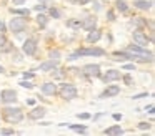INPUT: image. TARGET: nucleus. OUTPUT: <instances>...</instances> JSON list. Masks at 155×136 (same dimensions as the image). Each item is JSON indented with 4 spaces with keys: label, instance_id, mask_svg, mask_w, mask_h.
Wrapping results in <instances>:
<instances>
[{
    "label": "nucleus",
    "instance_id": "1",
    "mask_svg": "<svg viewBox=\"0 0 155 136\" xmlns=\"http://www.w3.org/2000/svg\"><path fill=\"white\" fill-rule=\"evenodd\" d=\"M4 118L8 123H18L24 119V113L20 108H5L4 109Z\"/></svg>",
    "mask_w": 155,
    "mask_h": 136
},
{
    "label": "nucleus",
    "instance_id": "2",
    "mask_svg": "<svg viewBox=\"0 0 155 136\" xmlns=\"http://www.w3.org/2000/svg\"><path fill=\"white\" fill-rule=\"evenodd\" d=\"M84 55H94V56H104L105 55V50H102V48H80V50H77L75 53H72L70 55V58L68 60H77L78 56H84Z\"/></svg>",
    "mask_w": 155,
    "mask_h": 136
},
{
    "label": "nucleus",
    "instance_id": "3",
    "mask_svg": "<svg viewBox=\"0 0 155 136\" xmlns=\"http://www.w3.org/2000/svg\"><path fill=\"white\" fill-rule=\"evenodd\" d=\"M8 27H10V32L20 33V32H24V30L27 28V20H25L24 17H15V18L10 20Z\"/></svg>",
    "mask_w": 155,
    "mask_h": 136
},
{
    "label": "nucleus",
    "instance_id": "4",
    "mask_svg": "<svg viewBox=\"0 0 155 136\" xmlns=\"http://www.w3.org/2000/svg\"><path fill=\"white\" fill-rule=\"evenodd\" d=\"M60 95L64 100H74L77 96V88L74 85H70V83H64L60 88Z\"/></svg>",
    "mask_w": 155,
    "mask_h": 136
},
{
    "label": "nucleus",
    "instance_id": "5",
    "mask_svg": "<svg viewBox=\"0 0 155 136\" xmlns=\"http://www.w3.org/2000/svg\"><path fill=\"white\" fill-rule=\"evenodd\" d=\"M24 53H27V55H35V52H37V40L34 38H28L24 42Z\"/></svg>",
    "mask_w": 155,
    "mask_h": 136
},
{
    "label": "nucleus",
    "instance_id": "6",
    "mask_svg": "<svg viewBox=\"0 0 155 136\" xmlns=\"http://www.w3.org/2000/svg\"><path fill=\"white\" fill-rule=\"evenodd\" d=\"M0 98H2L4 103H15L17 101V93H15L14 90H2Z\"/></svg>",
    "mask_w": 155,
    "mask_h": 136
},
{
    "label": "nucleus",
    "instance_id": "7",
    "mask_svg": "<svg viewBox=\"0 0 155 136\" xmlns=\"http://www.w3.org/2000/svg\"><path fill=\"white\" fill-rule=\"evenodd\" d=\"M134 42L137 43L138 46H143V48L148 45V38H147V35H145L143 32H140V30L134 32Z\"/></svg>",
    "mask_w": 155,
    "mask_h": 136
},
{
    "label": "nucleus",
    "instance_id": "8",
    "mask_svg": "<svg viewBox=\"0 0 155 136\" xmlns=\"http://www.w3.org/2000/svg\"><path fill=\"white\" fill-rule=\"evenodd\" d=\"M118 93H120V86H118V85H110V86H107V90H105V91L100 95V98H110V96H117Z\"/></svg>",
    "mask_w": 155,
    "mask_h": 136
},
{
    "label": "nucleus",
    "instance_id": "9",
    "mask_svg": "<svg viewBox=\"0 0 155 136\" xmlns=\"http://www.w3.org/2000/svg\"><path fill=\"white\" fill-rule=\"evenodd\" d=\"M45 113H47V109H45L44 106H37V108H34L28 113V118L30 119H42L45 116Z\"/></svg>",
    "mask_w": 155,
    "mask_h": 136
},
{
    "label": "nucleus",
    "instance_id": "10",
    "mask_svg": "<svg viewBox=\"0 0 155 136\" xmlns=\"http://www.w3.org/2000/svg\"><path fill=\"white\" fill-rule=\"evenodd\" d=\"M40 90H42V93H44V95H48V96H54L55 93H57V86H55V83H52V81L44 83Z\"/></svg>",
    "mask_w": 155,
    "mask_h": 136
},
{
    "label": "nucleus",
    "instance_id": "11",
    "mask_svg": "<svg viewBox=\"0 0 155 136\" xmlns=\"http://www.w3.org/2000/svg\"><path fill=\"white\" fill-rule=\"evenodd\" d=\"M95 25H97V17H95V15H88L87 18L82 22V27H84L85 30H88V32H90V30H94Z\"/></svg>",
    "mask_w": 155,
    "mask_h": 136
},
{
    "label": "nucleus",
    "instance_id": "12",
    "mask_svg": "<svg viewBox=\"0 0 155 136\" xmlns=\"http://www.w3.org/2000/svg\"><path fill=\"white\" fill-rule=\"evenodd\" d=\"M84 73L88 76H100V66L98 65H85Z\"/></svg>",
    "mask_w": 155,
    "mask_h": 136
},
{
    "label": "nucleus",
    "instance_id": "13",
    "mask_svg": "<svg viewBox=\"0 0 155 136\" xmlns=\"http://www.w3.org/2000/svg\"><path fill=\"white\" fill-rule=\"evenodd\" d=\"M120 78V73L117 71V70H108L107 73H105L104 76H102V80H104V83H110V81H115V80Z\"/></svg>",
    "mask_w": 155,
    "mask_h": 136
},
{
    "label": "nucleus",
    "instance_id": "14",
    "mask_svg": "<svg viewBox=\"0 0 155 136\" xmlns=\"http://www.w3.org/2000/svg\"><path fill=\"white\" fill-rule=\"evenodd\" d=\"M114 60H117V62L135 60V55H128V53H124V52H115V53H114Z\"/></svg>",
    "mask_w": 155,
    "mask_h": 136
},
{
    "label": "nucleus",
    "instance_id": "15",
    "mask_svg": "<svg viewBox=\"0 0 155 136\" xmlns=\"http://www.w3.org/2000/svg\"><path fill=\"white\" fill-rule=\"evenodd\" d=\"M102 38V33L98 32V30H90V32H88V36H87V42L88 43H95V42H98V40Z\"/></svg>",
    "mask_w": 155,
    "mask_h": 136
},
{
    "label": "nucleus",
    "instance_id": "16",
    "mask_svg": "<svg viewBox=\"0 0 155 136\" xmlns=\"http://www.w3.org/2000/svg\"><path fill=\"white\" fill-rule=\"evenodd\" d=\"M134 5L137 7V8H140V10H150L152 5H153V2H147V0H135Z\"/></svg>",
    "mask_w": 155,
    "mask_h": 136
},
{
    "label": "nucleus",
    "instance_id": "17",
    "mask_svg": "<svg viewBox=\"0 0 155 136\" xmlns=\"http://www.w3.org/2000/svg\"><path fill=\"white\" fill-rule=\"evenodd\" d=\"M57 66V60H50V62H45L40 65V71H52V70Z\"/></svg>",
    "mask_w": 155,
    "mask_h": 136
},
{
    "label": "nucleus",
    "instance_id": "18",
    "mask_svg": "<svg viewBox=\"0 0 155 136\" xmlns=\"http://www.w3.org/2000/svg\"><path fill=\"white\" fill-rule=\"evenodd\" d=\"M104 133H105V134H122L124 129L120 128V125H114V126H110V128H107Z\"/></svg>",
    "mask_w": 155,
    "mask_h": 136
},
{
    "label": "nucleus",
    "instance_id": "19",
    "mask_svg": "<svg viewBox=\"0 0 155 136\" xmlns=\"http://www.w3.org/2000/svg\"><path fill=\"white\" fill-rule=\"evenodd\" d=\"M10 12L12 13H18V15H22V17H28L30 10H28V8H12Z\"/></svg>",
    "mask_w": 155,
    "mask_h": 136
},
{
    "label": "nucleus",
    "instance_id": "20",
    "mask_svg": "<svg viewBox=\"0 0 155 136\" xmlns=\"http://www.w3.org/2000/svg\"><path fill=\"white\" fill-rule=\"evenodd\" d=\"M115 7H117V10H120V12H127V3H125V0H117L115 2Z\"/></svg>",
    "mask_w": 155,
    "mask_h": 136
},
{
    "label": "nucleus",
    "instance_id": "21",
    "mask_svg": "<svg viewBox=\"0 0 155 136\" xmlns=\"http://www.w3.org/2000/svg\"><path fill=\"white\" fill-rule=\"evenodd\" d=\"M67 27H70V28H80V27H82V22H80V20H77V18L68 20V22H67Z\"/></svg>",
    "mask_w": 155,
    "mask_h": 136
},
{
    "label": "nucleus",
    "instance_id": "22",
    "mask_svg": "<svg viewBox=\"0 0 155 136\" xmlns=\"http://www.w3.org/2000/svg\"><path fill=\"white\" fill-rule=\"evenodd\" d=\"M47 22H48V18L45 15H38L37 17V23L42 27V28H44V27H47Z\"/></svg>",
    "mask_w": 155,
    "mask_h": 136
},
{
    "label": "nucleus",
    "instance_id": "23",
    "mask_svg": "<svg viewBox=\"0 0 155 136\" xmlns=\"http://www.w3.org/2000/svg\"><path fill=\"white\" fill-rule=\"evenodd\" d=\"M48 58L50 60H60V52L58 50H50V53H48Z\"/></svg>",
    "mask_w": 155,
    "mask_h": 136
},
{
    "label": "nucleus",
    "instance_id": "24",
    "mask_svg": "<svg viewBox=\"0 0 155 136\" xmlns=\"http://www.w3.org/2000/svg\"><path fill=\"white\" fill-rule=\"evenodd\" d=\"M68 126H70L72 129H75V131H80V133L87 131V128H85V126H80V125H68Z\"/></svg>",
    "mask_w": 155,
    "mask_h": 136
},
{
    "label": "nucleus",
    "instance_id": "25",
    "mask_svg": "<svg viewBox=\"0 0 155 136\" xmlns=\"http://www.w3.org/2000/svg\"><path fill=\"white\" fill-rule=\"evenodd\" d=\"M50 15L54 17V18H60V10H57V8H50Z\"/></svg>",
    "mask_w": 155,
    "mask_h": 136
},
{
    "label": "nucleus",
    "instance_id": "26",
    "mask_svg": "<svg viewBox=\"0 0 155 136\" xmlns=\"http://www.w3.org/2000/svg\"><path fill=\"white\" fill-rule=\"evenodd\" d=\"M150 123H147V121H142L140 123V125H138V128H140V129H150Z\"/></svg>",
    "mask_w": 155,
    "mask_h": 136
},
{
    "label": "nucleus",
    "instance_id": "27",
    "mask_svg": "<svg viewBox=\"0 0 155 136\" xmlns=\"http://www.w3.org/2000/svg\"><path fill=\"white\" fill-rule=\"evenodd\" d=\"M124 81H125V85H134V80H132L130 75H125L124 76Z\"/></svg>",
    "mask_w": 155,
    "mask_h": 136
},
{
    "label": "nucleus",
    "instance_id": "28",
    "mask_svg": "<svg viewBox=\"0 0 155 136\" xmlns=\"http://www.w3.org/2000/svg\"><path fill=\"white\" fill-rule=\"evenodd\" d=\"M20 86H24V88H28V90L34 88V85H32L30 81H20Z\"/></svg>",
    "mask_w": 155,
    "mask_h": 136
},
{
    "label": "nucleus",
    "instance_id": "29",
    "mask_svg": "<svg viewBox=\"0 0 155 136\" xmlns=\"http://www.w3.org/2000/svg\"><path fill=\"white\" fill-rule=\"evenodd\" d=\"M72 2H74V3H78V5H87L90 0H72Z\"/></svg>",
    "mask_w": 155,
    "mask_h": 136
},
{
    "label": "nucleus",
    "instance_id": "30",
    "mask_svg": "<svg viewBox=\"0 0 155 136\" xmlns=\"http://www.w3.org/2000/svg\"><path fill=\"white\" fill-rule=\"evenodd\" d=\"M78 118H80V119H88V118H90V113H80Z\"/></svg>",
    "mask_w": 155,
    "mask_h": 136
},
{
    "label": "nucleus",
    "instance_id": "31",
    "mask_svg": "<svg viewBox=\"0 0 155 136\" xmlns=\"http://www.w3.org/2000/svg\"><path fill=\"white\" fill-rule=\"evenodd\" d=\"M107 17H108V20H110V22H112V20H115V13L112 12V10H108V12H107Z\"/></svg>",
    "mask_w": 155,
    "mask_h": 136
},
{
    "label": "nucleus",
    "instance_id": "32",
    "mask_svg": "<svg viewBox=\"0 0 155 136\" xmlns=\"http://www.w3.org/2000/svg\"><path fill=\"white\" fill-rule=\"evenodd\" d=\"M2 134H14V129H0Z\"/></svg>",
    "mask_w": 155,
    "mask_h": 136
},
{
    "label": "nucleus",
    "instance_id": "33",
    "mask_svg": "<svg viewBox=\"0 0 155 136\" xmlns=\"http://www.w3.org/2000/svg\"><path fill=\"white\" fill-rule=\"evenodd\" d=\"M147 96V93H142V95H135V96H132L134 100H140V98H145Z\"/></svg>",
    "mask_w": 155,
    "mask_h": 136
},
{
    "label": "nucleus",
    "instance_id": "34",
    "mask_svg": "<svg viewBox=\"0 0 155 136\" xmlns=\"http://www.w3.org/2000/svg\"><path fill=\"white\" fill-rule=\"evenodd\" d=\"M5 43H7V40H5V36H4V35H0V46H4Z\"/></svg>",
    "mask_w": 155,
    "mask_h": 136
},
{
    "label": "nucleus",
    "instance_id": "35",
    "mask_svg": "<svg viewBox=\"0 0 155 136\" xmlns=\"http://www.w3.org/2000/svg\"><path fill=\"white\" fill-rule=\"evenodd\" d=\"M27 0H14V5H24Z\"/></svg>",
    "mask_w": 155,
    "mask_h": 136
},
{
    "label": "nucleus",
    "instance_id": "36",
    "mask_svg": "<svg viewBox=\"0 0 155 136\" xmlns=\"http://www.w3.org/2000/svg\"><path fill=\"white\" fill-rule=\"evenodd\" d=\"M24 76H25V78H34V73H30V71L27 73V71H25V73H24Z\"/></svg>",
    "mask_w": 155,
    "mask_h": 136
},
{
    "label": "nucleus",
    "instance_id": "37",
    "mask_svg": "<svg viewBox=\"0 0 155 136\" xmlns=\"http://www.w3.org/2000/svg\"><path fill=\"white\" fill-rule=\"evenodd\" d=\"M125 70H135V65H124Z\"/></svg>",
    "mask_w": 155,
    "mask_h": 136
},
{
    "label": "nucleus",
    "instance_id": "38",
    "mask_svg": "<svg viewBox=\"0 0 155 136\" xmlns=\"http://www.w3.org/2000/svg\"><path fill=\"white\" fill-rule=\"evenodd\" d=\"M114 119H117V121H118V119H122V115H118V113H115V115H114Z\"/></svg>",
    "mask_w": 155,
    "mask_h": 136
},
{
    "label": "nucleus",
    "instance_id": "39",
    "mask_svg": "<svg viewBox=\"0 0 155 136\" xmlns=\"http://www.w3.org/2000/svg\"><path fill=\"white\" fill-rule=\"evenodd\" d=\"M27 103H28V105H35V100L30 98V100H27Z\"/></svg>",
    "mask_w": 155,
    "mask_h": 136
},
{
    "label": "nucleus",
    "instance_id": "40",
    "mask_svg": "<svg viewBox=\"0 0 155 136\" xmlns=\"http://www.w3.org/2000/svg\"><path fill=\"white\" fill-rule=\"evenodd\" d=\"M147 109H148V113H153V105H150Z\"/></svg>",
    "mask_w": 155,
    "mask_h": 136
},
{
    "label": "nucleus",
    "instance_id": "41",
    "mask_svg": "<svg viewBox=\"0 0 155 136\" xmlns=\"http://www.w3.org/2000/svg\"><path fill=\"white\" fill-rule=\"evenodd\" d=\"M0 30H4V23H2V20H0Z\"/></svg>",
    "mask_w": 155,
    "mask_h": 136
},
{
    "label": "nucleus",
    "instance_id": "42",
    "mask_svg": "<svg viewBox=\"0 0 155 136\" xmlns=\"http://www.w3.org/2000/svg\"><path fill=\"white\" fill-rule=\"evenodd\" d=\"M4 71H5V70H4V66L0 65V73H4Z\"/></svg>",
    "mask_w": 155,
    "mask_h": 136
}]
</instances>
